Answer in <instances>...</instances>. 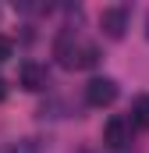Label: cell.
Segmentation results:
<instances>
[{
  "label": "cell",
  "instance_id": "6da1fadb",
  "mask_svg": "<svg viewBox=\"0 0 149 153\" xmlns=\"http://www.w3.org/2000/svg\"><path fill=\"white\" fill-rule=\"evenodd\" d=\"M53 53H57V61H60L64 68H92V64L100 61L96 43H82V39L71 36V32H60V36H57Z\"/></svg>",
  "mask_w": 149,
  "mask_h": 153
},
{
  "label": "cell",
  "instance_id": "7a4b0ae2",
  "mask_svg": "<svg viewBox=\"0 0 149 153\" xmlns=\"http://www.w3.org/2000/svg\"><path fill=\"white\" fill-rule=\"evenodd\" d=\"M117 100V82L114 78H89L85 85V103L89 107H110Z\"/></svg>",
  "mask_w": 149,
  "mask_h": 153
},
{
  "label": "cell",
  "instance_id": "3957f363",
  "mask_svg": "<svg viewBox=\"0 0 149 153\" xmlns=\"http://www.w3.org/2000/svg\"><path fill=\"white\" fill-rule=\"evenodd\" d=\"M131 143V125H128V117L114 114L107 125H103V146L107 150H124Z\"/></svg>",
  "mask_w": 149,
  "mask_h": 153
},
{
  "label": "cell",
  "instance_id": "277c9868",
  "mask_svg": "<svg viewBox=\"0 0 149 153\" xmlns=\"http://www.w3.org/2000/svg\"><path fill=\"white\" fill-rule=\"evenodd\" d=\"M100 29L110 39H121L124 29H128V11H124V7H107V11L100 14Z\"/></svg>",
  "mask_w": 149,
  "mask_h": 153
},
{
  "label": "cell",
  "instance_id": "5b68a950",
  "mask_svg": "<svg viewBox=\"0 0 149 153\" xmlns=\"http://www.w3.org/2000/svg\"><path fill=\"white\" fill-rule=\"evenodd\" d=\"M18 82H21V89L39 93V89L46 85V68H43V64H36V61H25V64L18 68Z\"/></svg>",
  "mask_w": 149,
  "mask_h": 153
},
{
  "label": "cell",
  "instance_id": "8992f818",
  "mask_svg": "<svg viewBox=\"0 0 149 153\" xmlns=\"http://www.w3.org/2000/svg\"><path fill=\"white\" fill-rule=\"evenodd\" d=\"M128 125H139V128H149V96H135L131 100V121Z\"/></svg>",
  "mask_w": 149,
  "mask_h": 153
},
{
  "label": "cell",
  "instance_id": "52a82bcc",
  "mask_svg": "<svg viewBox=\"0 0 149 153\" xmlns=\"http://www.w3.org/2000/svg\"><path fill=\"white\" fill-rule=\"evenodd\" d=\"M11 57H14V43L7 36H0V61H11Z\"/></svg>",
  "mask_w": 149,
  "mask_h": 153
},
{
  "label": "cell",
  "instance_id": "ba28073f",
  "mask_svg": "<svg viewBox=\"0 0 149 153\" xmlns=\"http://www.w3.org/2000/svg\"><path fill=\"white\" fill-rule=\"evenodd\" d=\"M4 96H7V85H4V78H0V100H4Z\"/></svg>",
  "mask_w": 149,
  "mask_h": 153
},
{
  "label": "cell",
  "instance_id": "9c48e42d",
  "mask_svg": "<svg viewBox=\"0 0 149 153\" xmlns=\"http://www.w3.org/2000/svg\"><path fill=\"white\" fill-rule=\"evenodd\" d=\"M146 36H149V29H146Z\"/></svg>",
  "mask_w": 149,
  "mask_h": 153
}]
</instances>
